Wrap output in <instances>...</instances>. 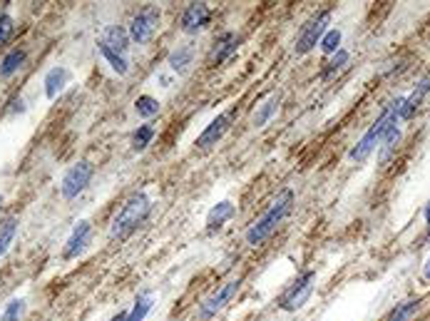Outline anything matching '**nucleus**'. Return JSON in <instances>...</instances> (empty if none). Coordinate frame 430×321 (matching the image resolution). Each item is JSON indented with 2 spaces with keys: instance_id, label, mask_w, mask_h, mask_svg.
I'll use <instances>...</instances> for the list:
<instances>
[{
  "instance_id": "1",
  "label": "nucleus",
  "mask_w": 430,
  "mask_h": 321,
  "mask_svg": "<svg viewBox=\"0 0 430 321\" xmlns=\"http://www.w3.org/2000/svg\"><path fill=\"white\" fill-rule=\"evenodd\" d=\"M291 209H294V192L291 190H281L276 195V199L267 207V212L262 214L259 219L249 224L246 229V244L249 247H262L269 237L276 232V227L289 217Z\"/></svg>"
},
{
  "instance_id": "2",
  "label": "nucleus",
  "mask_w": 430,
  "mask_h": 321,
  "mask_svg": "<svg viewBox=\"0 0 430 321\" xmlns=\"http://www.w3.org/2000/svg\"><path fill=\"white\" fill-rule=\"evenodd\" d=\"M398 105H401V98H396L393 103H388L386 110L381 112V117H378V120L368 127V132H365V135L356 142V148L349 152V157L354 159V162H365L373 150L381 148V140L386 137V132L401 125V120H398Z\"/></svg>"
},
{
  "instance_id": "3",
  "label": "nucleus",
  "mask_w": 430,
  "mask_h": 321,
  "mask_svg": "<svg viewBox=\"0 0 430 321\" xmlns=\"http://www.w3.org/2000/svg\"><path fill=\"white\" fill-rule=\"evenodd\" d=\"M149 209H152V202L145 192H135L130 199L122 204V209L117 212V217L112 219V227H109V237L112 240H122V237L132 235L137 227H140L145 219H147Z\"/></svg>"
},
{
  "instance_id": "4",
  "label": "nucleus",
  "mask_w": 430,
  "mask_h": 321,
  "mask_svg": "<svg viewBox=\"0 0 430 321\" xmlns=\"http://www.w3.org/2000/svg\"><path fill=\"white\" fill-rule=\"evenodd\" d=\"M241 289V279H229V282H224L219 289H214L212 294L207 296V299L199 304V311H196V319L199 321H209L214 319V316L219 314V311H224L229 304H231V299H234L236 294H239Z\"/></svg>"
},
{
  "instance_id": "5",
  "label": "nucleus",
  "mask_w": 430,
  "mask_h": 321,
  "mask_svg": "<svg viewBox=\"0 0 430 321\" xmlns=\"http://www.w3.org/2000/svg\"><path fill=\"white\" fill-rule=\"evenodd\" d=\"M328 22H331V11H318L316 15L301 27V33H299L296 45H294V53L306 55L316 48V45H321L323 35L328 33Z\"/></svg>"
},
{
  "instance_id": "6",
  "label": "nucleus",
  "mask_w": 430,
  "mask_h": 321,
  "mask_svg": "<svg viewBox=\"0 0 430 321\" xmlns=\"http://www.w3.org/2000/svg\"><path fill=\"white\" fill-rule=\"evenodd\" d=\"M314 287H316V272L314 269H309V272H304L299 279H296L294 284H291L286 291L281 294V299H278V306H281L283 311H299L301 306L306 304V301L311 299V294H314Z\"/></svg>"
},
{
  "instance_id": "7",
  "label": "nucleus",
  "mask_w": 430,
  "mask_h": 321,
  "mask_svg": "<svg viewBox=\"0 0 430 321\" xmlns=\"http://www.w3.org/2000/svg\"><path fill=\"white\" fill-rule=\"evenodd\" d=\"M93 174H95V167L90 162H75L72 167H67V172L62 174L60 180V195L65 199H77L82 192L88 190V185L93 182Z\"/></svg>"
},
{
  "instance_id": "8",
  "label": "nucleus",
  "mask_w": 430,
  "mask_h": 321,
  "mask_svg": "<svg viewBox=\"0 0 430 321\" xmlns=\"http://www.w3.org/2000/svg\"><path fill=\"white\" fill-rule=\"evenodd\" d=\"M157 22H159V8L157 6H145L135 18L130 20V27H127V33H130V40L135 45H145L149 43V38L154 35L157 30Z\"/></svg>"
},
{
  "instance_id": "9",
  "label": "nucleus",
  "mask_w": 430,
  "mask_h": 321,
  "mask_svg": "<svg viewBox=\"0 0 430 321\" xmlns=\"http://www.w3.org/2000/svg\"><path fill=\"white\" fill-rule=\"evenodd\" d=\"M209 20H212V11L207 3H189L182 13V30L187 35H196L209 25Z\"/></svg>"
},
{
  "instance_id": "10",
  "label": "nucleus",
  "mask_w": 430,
  "mask_h": 321,
  "mask_svg": "<svg viewBox=\"0 0 430 321\" xmlns=\"http://www.w3.org/2000/svg\"><path fill=\"white\" fill-rule=\"evenodd\" d=\"M229 122H231V114H229V112L217 114V117H214V120L209 122L207 127H204L202 135H199V140H196V150L207 152V150H212L214 145H219V142H222V137L227 135Z\"/></svg>"
},
{
  "instance_id": "11",
  "label": "nucleus",
  "mask_w": 430,
  "mask_h": 321,
  "mask_svg": "<svg viewBox=\"0 0 430 321\" xmlns=\"http://www.w3.org/2000/svg\"><path fill=\"white\" fill-rule=\"evenodd\" d=\"M90 240H93V224H90V222H77V227L72 229V235L67 237L62 256H65V259H77L82 251L88 249Z\"/></svg>"
},
{
  "instance_id": "12",
  "label": "nucleus",
  "mask_w": 430,
  "mask_h": 321,
  "mask_svg": "<svg viewBox=\"0 0 430 321\" xmlns=\"http://www.w3.org/2000/svg\"><path fill=\"white\" fill-rule=\"evenodd\" d=\"M239 43H241V38L236 33H231V30L222 33L214 40V48H212V53H209V65H222V63H227L229 58L239 50Z\"/></svg>"
},
{
  "instance_id": "13",
  "label": "nucleus",
  "mask_w": 430,
  "mask_h": 321,
  "mask_svg": "<svg viewBox=\"0 0 430 321\" xmlns=\"http://www.w3.org/2000/svg\"><path fill=\"white\" fill-rule=\"evenodd\" d=\"M428 93H430V77H423V80L415 85V90L408 95V98H401V105H398V120H401V122L410 120V117L418 112L420 103H423Z\"/></svg>"
},
{
  "instance_id": "14",
  "label": "nucleus",
  "mask_w": 430,
  "mask_h": 321,
  "mask_svg": "<svg viewBox=\"0 0 430 321\" xmlns=\"http://www.w3.org/2000/svg\"><path fill=\"white\" fill-rule=\"evenodd\" d=\"M100 43L107 45L109 50H114V53H120V55H125V58H127L132 40H130V33H127L125 27H120V25H107V27L102 30V40H100Z\"/></svg>"
},
{
  "instance_id": "15",
  "label": "nucleus",
  "mask_w": 430,
  "mask_h": 321,
  "mask_svg": "<svg viewBox=\"0 0 430 321\" xmlns=\"http://www.w3.org/2000/svg\"><path fill=\"white\" fill-rule=\"evenodd\" d=\"M70 82V70L62 65H55L48 70V75H45L43 85H45V98L48 100H55L58 95L65 90V85Z\"/></svg>"
},
{
  "instance_id": "16",
  "label": "nucleus",
  "mask_w": 430,
  "mask_h": 321,
  "mask_svg": "<svg viewBox=\"0 0 430 321\" xmlns=\"http://www.w3.org/2000/svg\"><path fill=\"white\" fill-rule=\"evenodd\" d=\"M234 214H236V207L229 199L217 202V204H214V207L209 209V214H207V232H209V235H212V232H219V229H222L229 219L234 217Z\"/></svg>"
},
{
  "instance_id": "17",
  "label": "nucleus",
  "mask_w": 430,
  "mask_h": 321,
  "mask_svg": "<svg viewBox=\"0 0 430 321\" xmlns=\"http://www.w3.org/2000/svg\"><path fill=\"white\" fill-rule=\"evenodd\" d=\"M25 60H27V53L22 48L8 50V53L3 55V60H0V77H3V80L13 77L22 65H25Z\"/></svg>"
},
{
  "instance_id": "18",
  "label": "nucleus",
  "mask_w": 430,
  "mask_h": 321,
  "mask_svg": "<svg viewBox=\"0 0 430 321\" xmlns=\"http://www.w3.org/2000/svg\"><path fill=\"white\" fill-rule=\"evenodd\" d=\"M278 103H281V95H278V93H271V95H269V98L264 100V103L259 105V107H256L254 117H251V125H254V127L269 125V120H271L274 114L278 112Z\"/></svg>"
},
{
  "instance_id": "19",
  "label": "nucleus",
  "mask_w": 430,
  "mask_h": 321,
  "mask_svg": "<svg viewBox=\"0 0 430 321\" xmlns=\"http://www.w3.org/2000/svg\"><path fill=\"white\" fill-rule=\"evenodd\" d=\"M192 60H194V48L192 45H182V48L172 50L167 58V65L172 72H177V75H182V72H187V67L192 65Z\"/></svg>"
},
{
  "instance_id": "20",
  "label": "nucleus",
  "mask_w": 430,
  "mask_h": 321,
  "mask_svg": "<svg viewBox=\"0 0 430 321\" xmlns=\"http://www.w3.org/2000/svg\"><path fill=\"white\" fill-rule=\"evenodd\" d=\"M154 306V299L149 291H142V294H137L135 304H132V309L127 311V321H145V316L152 311Z\"/></svg>"
},
{
  "instance_id": "21",
  "label": "nucleus",
  "mask_w": 430,
  "mask_h": 321,
  "mask_svg": "<svg viewBox=\"0 0 430 321\" xmlns=\"http://www.w3.org/2000/svg\"><path fill=\"white\" fill-rule=\"evenodd\" d=\"M98 50H100V55H102L105 60H107V65L112 67L117 75H127V72H130V63H127L125 55L114 53V50H109L107 45H102V43H98Z\"/></svg>"
},
{
  "instance_id": "22",
  "label": "nucleus",
  "mask_w": 430,
  "mask_h": 321,
  "mask_svg": "<svg viewBox=\"0 0 430 321\" xmlns=\"http://www.w3.org/2000/svg\"><path fill=\"white\" fill-rule=\"evenodd\" d=\"M349 58H351L349 50H338L336 55H331V60H328L321 70V80H331V77H336L343 67L349 65Z\"/></svg>"
},
{
  "instance_id": "23",
  "label": "nucleus",
  "mask_w": 430,
  "mask_h": 321,
  "mask_svg": "<svg viewBox=\"0 0 430 321\" xmlns=\"http://www.w3.org/2000/svg\"><path fill=\"white\" fill-rule=\"evenodd\" d=\"M15 235H18V217H6L0 222V259L8 251V247L13 244Z\"/></svg>"
},
{
  "instance_id": "24",
  "label": "nucleus",
  "mask_w": 430,
  "mask_h": 321,
  "mask_svg": "<svg viewBox=\"0 0 430 321\" xmlns=\"http://www.w3.org/2000/svg\"><path fill=\"white\" fill-rule=\"evenodd\" d=\"M420 309V299H405L396 304V309L388 314V321H410Z\"/></svg>"
},
{
  "instance_id": "25",
  "label": "nucleus",
  "mask_w": 430,
  "mask_h": 321,
  "mask_svg": "<svg viewBox=\"0 0 430 321\" xmlns=\"http://www.w3.org/2000/svg\"><path fill=\"white\" fill-rule=\"evenodd\" d=\"M154 140V127L152 125H140L132 135V150L135 152H145Z\"/></svg>"
},
{
  "instance_id": "26",
  "label": "nucleus",
  "mask_w": 430,
  "mask_h": 321,
  "mask_svg": "<svg viewBox=\"0 0 430 321\" xmlns=\"http://www.w3.org/2000/svg\"><path fill=\"white\" fill-rule=\"evenodd\" d=\"M135 112L140 114V117H154V114L159 112V100L152 98V95H140V98L135 100Z\"/></svg>"
},
{
  "instance_id": "27",
  "label": "nucleus",
  "mask_w": 430,
  "mask_h": 321,
  "mask_svg": "<svg viewBox=\"0 0 430 321\" xmlns=\"http://www.w3.org/2000/svg\"><path fill=\"white\" fill-rule=\"evenodd\" d=\"M22 311H25V301L22 299H11L3 309L0 321H22Z\"/></svg>"
},
{
  "instance_id": "28",
  "label": "nucleus",
  "mask_w": 430,
  "mask_h": 321,
  "mask_svg": "<svg viewBox=\"0 0 430 321\" xmlns=\"http://www.w3.org/2000/svg\"><path fill=\"white\" fill-rule=\"evenodd\" d=\"M338 45H341V30H336V27H333V30H328L326 35H323V40H321V50L326 55H336L338 50Z\"/></svg>"
},
{
  "instance_id": "29",
  "label": "nucleus",
  "mask_w": 430,
  "mask_h": 321,
  "mask_svg": "<svg viewBox=\"0 0 430 321\" xmlns=\"http://www.w3.org/2000/svg\"><path fill=\"white\" fill-rule=\"evenodd\" d=\"M13 27H15V22H13V18L8 15V13H3V15H0V45H3L8 38H11Z\"/></svg>"
},
{
  "instance_id": "30",
  "label": "nucleus",
  "mask_w": 430,
  "mask_h": 321,
  "mask_svg": "<svg viewBox=\"0 0 430 321\" xmlns=\"http://www.w3.org/2000/svg\"><path fill=\"white\" fill-rule=\"evenodd\" d=\"M423 277L430 282V254H428V259H425V264H423Z\"/></svg>"
},
{
  "instance_id": "31",
  "label": "nucleus",
  "mask_w": 430,
  "mask_h": 321,
  "mask_svg": "<svg viewBox=\"0 0 430 321\" xmlns=\"http://www.w3.org/2000/svg\"><path fill=\"white\" fill-rule=\"evenodd\" d=\"M425 224H428V232H430V202L425 204Z\"/></svg>"
},
{
  "instance_id": "32",
  "label": "nucleus",
  "mask_w": 430,
  "mask_h": 321,
  "mask_svg": "<svg viewBox=\"0 0 430 321\" xmlns=\"http://www.w3.org/2000/svg\"><path fill=\"white\" fill-rule=\"evenodd\" d=\"M112 321H127V311H120V314L114 316V319H112Z\"/></svg>"
},
{
  "instance_id": "33",
  "label": "nucleus",
  "mask_w": 430,
  "mask_h": 321,
  "mask_svg": "<svg viewBox=\"0 0 430 321\" xmlns=\"http://www.w3.org/2000/svg\"><path fill=\"white\" fill-rule=\"evenodd\" d=\"M0 204H3V199H0Z\"/></svg>"
}]
</instances>
